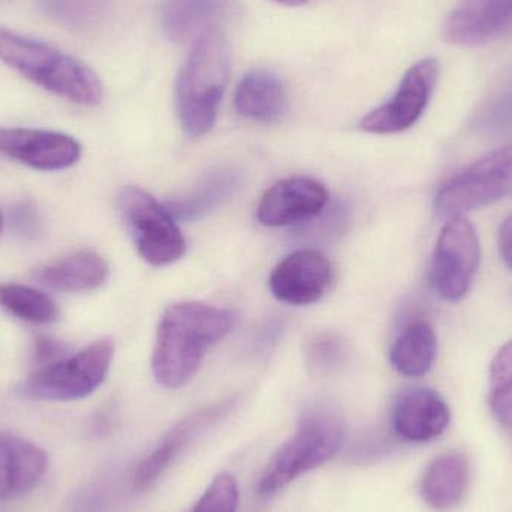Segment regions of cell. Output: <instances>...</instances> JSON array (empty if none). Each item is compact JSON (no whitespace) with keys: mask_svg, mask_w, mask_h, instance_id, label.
Masks as SVG:
<instances>
[{"mask_svg":"<svg viewBox=\"0 0 512 512\" xmlns=\"http://www.w3.org/2000/svg\"><path fill=\"white\" fill-rule=\"evenodd\" d=\"M231 312L210 304L186 301L168 307L159 322L152 369L158 384L182 388L194 379L207 349L233 330Z\"/></svg>","mask_w":512,"mask_h":512,"instance_id":"obj_1","label":"cell"},{"mask_svg":"<svg viewBox=\"0 0 512 512\" xmlns=\"http://www.w3.org/2000/svg\"><path fill=\"white\" fill-rule=\"evenodd\" d=\"M230 69V47L219 27L195 39L176 84L177 111L186 134L203 137L213 128Z\"/></svg>","mask_w":512,"mask_h":512,"instance_id":"obj_2","label":"cell"},{"mask_svg":"<svg viewBox=\"0 0 512 512\" xmlns=\"http://www.w3.org/2000/svg\"><path fill=\"white\" fill-rule=\"evenodd\" d=\"M0 59L42 89L86 107L104 98L98 75L75 57L0 27Z\"/></svg>","mask_w":512,"mask_h":512,"instance_id":"obj_3","label":"cell"},{"mask_svg":"<svg viewBox=\"0 0 512 512\" xmlns=\"http://www.w3.org/2000/svg\"><path fill=\"white\" fill-rule=\"evenodd\" d=\"M345 441L342 418L327 409H315L301 418L294 435L268 462L258 483V495L271 498L301 475L324 465Z\"/></svg>","mask_w":512,"mask_h":512,"instance_id":"obj_4","label":"cell"},{"mask_svg":"<svg viewBox=\"0 0 512 512\" xmlns=\"http://www.w3.org/2000/svg\"><path fill=\"white\" fill-rule=\"evenodd\" d=\"M113 358V340H96L72 357L39 367L21 384L20 393L48 402L84 399L105 381Z\"/></svg>","mask_w":512,"mask_h":512,"instance_id":"obj_5","label":"cell"},{"mask_svg":"<svg viewBox=\"0 0 512 512\" xmlns=\"http://www.w3.org/2000/svg\"><path fill=\"white\" fill-rule=\"evenodd\" d=\"M117 207L135 248L155 267L173 264L186 252V240L170 210L137 186H125L117 194Z\"/></svg>","mask_w":512,"mask_h":512,"instance_id":"obj_6","label":"cell"},{"mask_svg":"<svg viewBox=\"0 0 512 512\" xmlns=\"http://www.w3.org/2000/svg\"><path fill=\"white\" fill-rule=\"evenodd\" d=\"M512 194V144L493 150L444 183L435 210L450 219L483 209Z\"/></svg>","mask_w":512,"mask_h":512,"instance_id":"obj_7","label":"cell"},{"mask_svg":"<svg viewBox=\"0 0 512 512\" xmlns=\"http://www.w3.org/2000/svg\"><path fill=\"white\" fill-rule=\"evenodd\" d=\"M480 261L481 246L474 225L463 216L448 219L430 264L432 288L451 303L463 300L474 285Z\"/></svg>","mask_w":512,"mask_h":512,"instance_id":"obj_8","label":"cell"},{"mask_svg":"<svg viewBox=\"0 0 512 512\" xmlns=\"http://www.w3.org/2000/svg\"><path fill=\"white\" fill-rule=\"evenodd\" d=\"M439 62L433 57L420 60L406 71L393 98L370 111L360 122L369 134H400L408 131L423 116L438 84Z\"/></svg>","mask_w":512,"mask_h":512,"instance_id":"obj_9","label":"cell"},{"mask_svg":"<svg viewBox=\"0 0 512 512\" xmlns=\"http://www.w3.org/2000/svg\"><path fill=\"white\" fill-rule=\"evenodd\" d=\"M0 155L39 171L77 164L81 146L71 135L42 129L0 128Z\"/></svg>","mask_w":512,"mask_h":512,"instance_id":"obj_10","label":"cell"},{"mask_svg":"<svg viewBox=\"0 0 512 512\" xmlns=\"http://www.w3.org/2000/svg\"><path fill=\"white\" fill-rule=\"evenodd\" d=\"M331 280L330 261L315 249H301L274 267L268 283L277 300L292 306H309L324 297Z\"/></svg>","mask_w":512,"mask_h":512,"instance_id":"obj_11","label":"cell"},{"mask_svg":"<svg viewBox=\"0 0 512 512\" xmlns=\"http://www.w3.org/2000/svg\"><path fill=\"white\" fill-rule=\"evenodd\" d=\"M328 192L321 183L306 177L282 180L262 195L256 210L265 227H288L309 221L324 212Z\"/></svg>","mask_w":512,"mask_h":512,"instance_id":"obj_12","label":"cell"},{"mask_svg":"<svg viewBox=\"0 0 512 512\" xmlns=\"http://www.w3.org/2000/svg\"><path fill=\"white\" fill-rule=\"evenodd\" d=\"M442 36L456 45H483L512 36V0H462Z\"/></svg>","mask_w":512,"mask_h":512,"instance_id":"obj_13","label":"cell"},{"mask_svg":"<svg viewBox=\"0 0 512 512\" xmlns=\"http://www.w3.org/2000/svg\"><path fill=\"white\" fill-rule=\"evenodd\" d=\"M451 412L438 391L411 387L399 394L391 412V424L399 438L429 442L450 426Z\"/></svg>","mask_w":512,"mask_h":512,"instance_id":"obj_14","label":"cell"},{"mask_svg":"<svg viewBox=\"0 0 512 512\" xmlns=\"http://www.w3.org/2000/svg\"><path fill=\"white\" fill-rule=\"evenodd\" d=\"M47 468L48 457L41 448L0 433V501L32 490Z\"/></svg>","mask_w":512,"mask_h":512,"instance_id":"obj_15","label":"cell"},{"mask_svg":"<svg viewBox=\"0 0 512 512\" xmlns=\"http://www.w3.org/2000/svg\"><path fill=\"white\" fill-rule=\"evenodd\" d=\"M233 0H164L161 23L173 42L197 39L234 12Z\"/></svg>","mask_w":512,"mask_h":512,"instance_id":"obj_16","label":"cell"},{"mask_svg":"<svg viewBox=\"0 0 512 512\" xmlns=\"http://www.w3.org/2000/svg\"><path fill=\"white\" fill-rule=\"evenodd\" d=\"M227 405L215 406V408L204 409L191 417L177 424L161 444L140 463L134 475V486L143 490L152 486L176 460L177 456L183 453L186 447L191 444L192 439L203 432L210 423L218 420L224 414Z\"/></svg>","mask_w":512,"mask_h":512,"instance_id":"obj_17","label":"cell"},{"mask_svg":"<svg viewBox=\"0 0 512 512\" xmlns=\"http://www.w3.org/2000/svg\"><path fill=\"white\" fill-rule=\"evenodd\" d=\"M286 105L288 101L282 78L270 69L248 72L234 95L237 113L256 122H277L285 114Z\"/></svg>","mask_w":512,"mask_h":512,"instance_id":"obj_18","label":"cell"},{"mask_svg":"<svg viewBox=\"0 0 512 512\" xmlns=\"http://www.w3.org/2000/svg\"><path fill=\"white\" fill-rule=\"evenodd\" d=\"M108 273L110 268L101 255L81 251L36 268L32 276L36 282L57 291L84 292L104 285Z\"/></svg>","mask_w":512,"mask_h":512,"instance_id":"obj_19","label":"cell"},{"mask_svg":"<svg viewBox=\"0 0 512 512\" xmlns=\"http://www.w3.org/2000/svg\"><path fill=\"white\" fill-rule=\"evenodd\" d=\"M469 475L471 471L465 454H442L427 466L421 480V496L433 510H451L465 498Z\"/></svg>","mask_w":512,"mask_h":512,"instance_id":"obj_20","label":"cell"},{"mask_svg":"<svg viewBox=\"0 0 512 512\" xmlns=\"http://www.w3.org/2000/svg\"><path fill=\"white\" fill-rule=\"evenodd\" d=\"M438 355V337L432 325L415 321L406 325L390 352L391 364L400 375L420 378L430 372Z\"/></svg>","mask_w":512,"mask_h":512,"instance_id":"obj_21","label":"cell"},{"mask_svg":"<svg viewBox=\"0 0 512 512\" xmlns=\"http://www.w3.org/2000/svg\"><path fill=\"white\" fill-rule=\"evenodd\" d=\"M0 306L32 324H51L60 315L59 307L50 295L21 283L0 285Z\"/></svg>","mask_w":512,"mask_h":512,"instance_id":"obj_22","label":"cell"},{"mask_svg":"<svg viewBox=\"0 0 512 512\" xmlns=\"http://www.w3.org/2000/svg\"><path fill=\"white\" fill-rule=\"evenodd\" d=\"M116 0H38L39 8L51 20L74 30H86L102 23Z\"/></svg>","mask_w":512,"mask_h":512,"instance_id":"obj_23","label":"cell"},{"mask_svg":"<svg viewBox=\"0 0 512 512\" xmlns=\"http://www.w3.org/2000/svg\"><path fill=\"white\" fill-rule=\"evenodd\" d=\"M489 405L498 423L512 432V340L490 364Z\"/></svg>","mask_w":512,"mask_h":512,"instance_id":"obj_24","label":"cell"},{"mask_svg":"<svg viewBox=\"0 0 512 512\" xmlns=\"http://www.w3.org/2000/svg\"><path fill=\"white\" fill-rule=\"evenodd\" d=\"M474 128L481 134H512V78L505 81L475 116Z\"/></svg>","mask_w":512,"mask_h":512,"instance_id":"obj_25","label":"cell"},{"mask_svg":"<svg viewBox=\"0 0 512 512\" xmlns=\"http://www.w3.org/2000/svg\"><path fill=\"white\" fill-rule=\"evenodd\" d=\"M239 501L236 478L224 472L210 483L192 512H237Z\"/></svg>","mask_w":512,"mask_h":512,"instance_id":"obj_26","label":"cell"},{"mask_svg":"<svg viewBox=\"0 0 512 512\" xmlns=\"http://www.w3.org/2000/svg\"><path fill=\"white\" fill-rule=\"evenodd\" d=\"M11 227L21 239L33 240L41 236L42 222L33 204L20 203L12 209Z\"/></svg>","mask_w":512,"mask_h":512,"instance_id":"obj_27","label":"cell"},{"mask_svg":"<svg viewBox=\"0 0 512 512\" xmlns=\"http://www.w3.org/2000/svg\"><path fill=\"white\" fill-rule=\"evenodd\" d=\"M35 361L39 366H47L54 361L65 358L66 346L62 342L50 339V337H38L35 340Z\"/></svg>","mask_w":512,"mask_h":512,"instance_id":"obj_28","label":"cell"},{"mask_svg":"<svg viewBox=\"0 0 512 512\" xmlns=\"http://www.w3.org/2000/svg\"><path fill=\"white\" fill-rule=\"evenodd\" d=\"M498 243L502 259L512 270V213L505 219L501 230H499Z\"/></svg>","mask_w":512,"mask_h":512,"instance_id":"obj_29","label":"cell"},{"mask_svg":"<svg viewBox=\"0 0 512 512\" xmlns=\"http://www.w3.org/2000/svg\"><path fill=\"white\" fill-rule=\"evenodd\" d=\"M274 2L285 6H300L304 5V3L310 2V0H274Z\"/></svg>","mask_w":512,"mask_h":512,"instance_id":"obj_30","label":"cell"},{"mask_svg":"<svg viewBox=\"0 0 512 512\" xmlns=\"http://www.w3.org/2000/svg\"><path fill=\"white\" fill-rule=\"evenodd\" d=\"M2 228H3V218H2V213H0V233H2Z\"/></svg>","mask_w":512,"mask_h":512,"instance_id":"obj_31","label":"cell"}]
</instances>
